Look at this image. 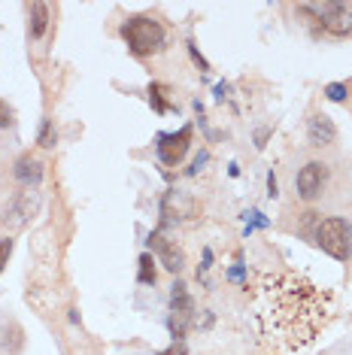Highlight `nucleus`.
I'll use <instances>...</instances> for the list:
<instances>
[{
    "label": "nucleus",
    "instance_id": "9d476101",
    "mask_svg": "<svg viewBox=\"0 0 352 355\" xmlns=\"http://www.w3.org/2000/svg\"><path fill=\"white\" fill-rule=\"evenodd\" d=\"M49 3H43V0H37V3H30L28 6V34L39 40L49 31Z\"/></svg>",
    "mask_w": 352,
    "mask_h": 355
},
{
    "label": "nucleus",
    "instance_id": "6ab92c4d",
    "mask_svg": "<svg viewBox=\"0 0 352 355\" xmlns=\"http://www.w3.org/2000/svg\"><path fill=\"white\" fill-rule=\"evenodd\" d=\"M155 355H188V346H186V340H173L167 349L155 352Z\"/></svg>",
    "mask_w": 352,
    "mask_h": 355
},
{
    "label": "nucleus",
    "instance_id": "423d86ee",
    "mask_svg": "<svg viewBox=\"0 0 352 355\" xmlns=\"http://www.w3.org/2000/svg\"><path fill=\"white\" fill-rule=\"evenodd\" d=\"M294 185H298L301 200H316L328 185V164H322V161H307V164L298 171Z\"/></svg>",
    "mask_w": 352,
    "mask_h": 355
},
{
    "label": "nucleus",
    "instance_id": "f8f14e48",
    "mask_svg": "<svg viewBox=\"0 0 352 355\" xmlns=\"http://www.w3.org/2000/svg\"><path fill=\"white\" fill-rule=\"evenodd\" d=\"M137 264H140V270H137V282H143V286H155L158 270H155V258H152V252H143Z\"/></svg>",
    "mask_w": 352,
    "mask_h": 355
},
{
    "label": "nucleus",
    "instance_id": "a878e982",
    "mask_svg": "<svg viewBox=\"0 0 352 355\" xmlns=\"http://www.w3.org/2000/svg\"><path fill=\"white\" fill-rule=\"evenodd\" d=\"M267 137H270V131H258V137H255V140H258V143H255V146L264 149V140H267Z\"/></svg>",
    "mask_w": 352,
    "mask_h": 355
},
{
    "label": "nucleus",
    "instance_id": "412c9836",
    "mask_svg": "<svg viewBox=\"0 0 352 355\" xmlns=\"http://www.w3.org/2000/svg\"><path fill=\"white\" fill-rule=\"evenodd\" d=\"M267 198H279V182H276V176L274 171L267 173Z\"/></svg>",
    "mask_w": 352,
    "mask_h": 355
},
{
    "label": "nucleus",
    "instance_id": "7ed1b4c3",
    "mask_svg": "<svg viewBox=\"0 0 352 355\" xmlns=\"http://www.w3.org/2000/svg\"><path fill=\"white\" fill-rule=\"evenodd\" d=\"M301 12H313L325 34L352 37V3H301Z\"/></svg>",
    "mask_w": 352,
    "mask_h": 355
},
{
    "label": "nucleus",
    "instance_id": "2eb2a0df",
    "mask_svg": "<svg viewBox=\"0 0 352 355\" xmlns=\"http://www.w3.org/2000/svg\"><path fill=\"white\" fill-rule=\"evenodd\" d=\"M325 98L334 101V103H343L349 98V85L346 83H328L325 85Z\"/></svg>",
    "mask_w": 352,
    "mask_h": 355
},
{
    "label": "nucleus",
    "instance_id": "6e6552de",
    "mask_svg": "<svg viewBox=\"0 0 352 355\" xmlns=\"http://www.w3.org/2000/svg\"><path fill=\"white\" fill-rule=\"evenodd\" d=\"M307 140H310V146H316V149L331 146V143L337 140V125L331 122V116L313 112V116L307 119Z\"/></svg>",
    "mask_w": 352,
    "mask_h": 355
},
{
    "label": "nucleus",
    "instance_id": "f257e3e1",
    "mask_svg": "<svg viewBox=\"0 0 352 355\" xmlns=\"http://www.w3.org/2000/svg\"><path fill=\"white\" fill-rule=\"evenodd\" d=\"M118 34H122V40L127 43V49L134 55H140V58L161 52L167 43L164 25L158 19H152V15H131V19L118 28Z\"/></svg>",
    "mask_w": 352,
    "mask_h": 355
},
{
    "label": "nucleus",
    "instance_id": "f03ea898",
    "mask_svg": "<svg viewBox=\"0 0 352 355\" xmlns=\"http://www.w3.org/2000/svg\"><path fill=\"white\" fill-rule=\"evenodd\" d=\"M316 246L331 258H337V261H349L352 258V225L346 219H337V216L322 219L316 228Z\"/></svg>",
    "mask_w": 352,
    "mask_h": 355
},
{
    "label": "nucleus",
    "instance_id": "1a4fd4ad",
    "mask_svg": "<svg viewBox=\"0 0 352 355\" xmlns=\"http://www.w3.org/2000/svg\"><path fill=\"white\" fill-rule=\"evenodd\" d=\"M15 180H19L21 185H37L39 180H43V161L34 158V155H21L19 161H15Z\"/></svg>",
    "mask_w": 352,
    "mask_h": 355
},
{
    "label": "nucleus",
    "instance_id": "aec40b11",
    "mask_svg": "<svg viewBox=\"0 0 352 355\" xmlns=\"http://www.w3.org/2000/svg\"><path fill=\"white\" fill-rule=\"evenodd\" d=\"M12 125V107L0 98V128H10Z\"/></svg>",
    "mask_w": 352,
    "mask_h": 355
},
{
    "label": "nucleus",
    "instance_id": "4be33fe9",
    "mask_svg": "<svg viewBox=\"0 0 352 355\" xmlns=\"http://www.w3.org/2000/svg\"><path fill=\"white\" fill-rule=\"evenodd\" d=\"M210 268H213V249L206 246V249H204V264H201V270H197V277H201V273H206Z\"/></svg>",
    "mask_w": 352,
    "mask_h": 355
},
{
    "label": "nucleus",
    "instance_id": "20e7f679",
    "mask_svg": "<svg viewBox=\"0 0 352 355\" xmlns=\"http://www.w3.org/2000/svg\"><path fill=\"white\" fill-rule=\"evenodd\" d=\"M191 316H195V301H191V295H188V286L176 279L170 286V319H167V328H170L173 340L186 337Z\"/></svg>",
    "mask_w": 352,
    "mask_h": 355
},
{
    "label": "nucleus",
    "instance_id": "393cba45",
    "mask_svg": "<svg viewBox=\"0 0 352 355\" xmlns=\"http://www.w3.org/2000/svg\"><path fill=\"white\" fill-rule=\"evenodd\" d=\"M228 92H231V85L228 83H219V85H215V101H222Z\"/></svg>",
    "mask_w": 352,
    "mask_h": 355
},
{
    "label": "nucleus",
    "instance_id": "a211bd4d",
    "mask_svg": "<svg viewBox=\"0 0 352 355\" xmlns=\"http://www.w3.org/2000/svg\"><path fill=\"white\" fill-rule=\"evenodd\" d=\"M12 255V240L10 237H0V273L6 270V261H10Z\"/></svg>",
    "mask_w": 352,
    "mask_h": 355
},
{
    "label": "nucleus",
    "instance_id": "0eeeda50",
    "mask_svg": "<svg viewBox=\"0 0 352 355\" xmlns=\"http://www.w3.org/2000/svg\"><path fill=\"white\" fill-rule=\"evenodd\" d=\"M149 246L158 252L161 264H164V268L170 270V273H179L182 268H186V252H182V249L176 246V243H170V240L164 237L161 228H155V231L149 234Z\"/></svg>",
    "mask_w": 352,
    "mask_h": 355
},
{
    "label": "nucleus",
    "instance_id": "39448f33",
    "mask_svg": "<svg viewBox=\"0 0 352 355\" xmlns=\"http://www.w3.org/2000/svg\"><path fill=\"white\" fill-rule=\"evenodd\" d=\"M191 137H195L191 125H182L179 131H170V134H158L155 152H158V158H161V164H167V167L179 164V161L186 158L188 146H191Z\"/></svg>",
    "mask_w": 352,
    "mask_h": 355
},
{
    "label": "nucleus",
    "instance_id": "5701e85b",
    "mask_svg": "<svg viewBox=\"0 0 352 355\" xmlns=\"http://www.w3.org/2000/svg\"><path fill=\"white\" fill-rule=\"evenodd\" d=\"M206 158H210V155H206V152H201V155H197V158H195V164H191V167H188V176H195L197 171H201V167L206 164Z\"/></svg>",
    "mask_w": 352,
    "mask_h": 355
},
{
    "label": "nucleus",
    "instance_id": "f3484780",
    "mask_svg": "<svg viewBox=\"0 0 352 355\" xmlns=\"http://www.w3.org/2000/svg\"><path fill=\"white\" fill-rule=\"evenodd\" d=\"M186 49H188V55H191V61H195V67H197V70H204V73H206V70H210V64H206V58H204L201 52H197V46L188 40V43H186Z\"/></svg>",
    "mask_w": 352,
    "mask_h": 355
},
{
    "label": "nucleus",
    "instance_id": "4468645a",
    "mask_svg": "<svg viewBox=\"0 0 352 355\" xmlns=\"http://www.w3.org/2000/svg\"><path fill=\"white\" fill-rule=\"evenodd\" d=\"M164 94H167V88L164 85H149V103L155 107L158 112H167V110H173L170 103L164 101Z\"/></svg>",
    "mask_w": 352,
    "mask_h": 355
},
{
    "label": "nucleus",
    "instance_id": "ddd939ff",
    "mask_svg": "<svg viewBox=\"0 0 352 355\" xmlns=\"http://www.w3.org/2000/svg\"><path fill=\"white\" fill-rule=\"evenodd\" d=\"M37 143L43 149H55V143H58V128H55L52 119H43V125H39V134H37Z\"/></svg>",
    "mask_w": 352,
    "mask_h": 355
},
{
    "label": "nucleus",
    "instance_id": "9b49d317",
    "mask_svg": "<svg viewBox=\"0 0 352 355\" xmlns=\"http://www.w3.org/2000/svg\"><path fill=\"white\" fill-rule=\"evenodd\" d=\"M34 209H37V198L30 200V191H25V195L15 198L12 207L3 213V222H10V225H25L30 216H34Z\"/></svg>",
    "mask_w": 352,
    "mask_h": 355
},
{
    "label": "nucleus",
    "instance_id": "dca6fc26",
    "mask_svg": "<svg viewBox=\"0 0 352 355\" xmlns=\"http://www.w3.org/2000/svg\"><path fill=\"white\" fill-rule=\"evenodd\" d=\"M246 219H249V225H246V234H252V228H267V219H264V213H258V209H252V213H246Z\"/></svg>",
    "mask_w": 352,
    "mask_h": 355
},
{
    "label": "nucleus",
    "instance_id": "b1692460",
    "mask_svg": "<svg viewBox=\"0 0 352 355\" xmlns=\"http://www.w3.org/2000/svg\"><path fill=\"white\" fill-rule=\"evenodd\" d=\"M228 279L243 282V264H237V268H231V270H228Z\"/></svg>",
    "mask_w": 352,
    "mask_h": 355
}]
</instances>
